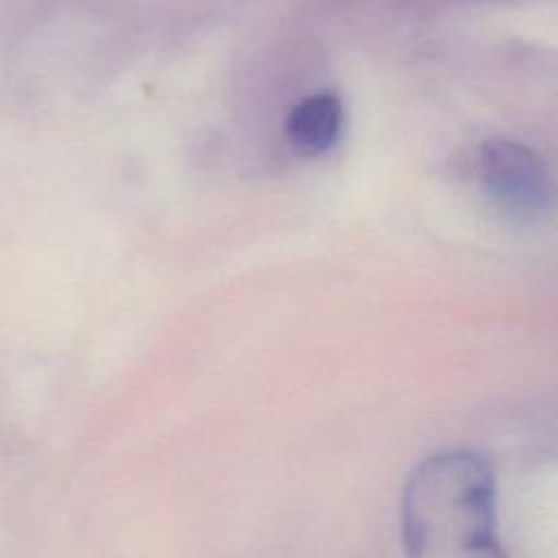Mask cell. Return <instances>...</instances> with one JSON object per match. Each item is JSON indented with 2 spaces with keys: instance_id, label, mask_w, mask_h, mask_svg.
Here are the masks:
<instances>
[{
  "instance_id": "cell-1",
  "label": "cell",
  "mask_w": 558,
  "mask_h": 558,
  "mask_svg": "<svg viewBox=\"0 0 558 558\" xmlns=\"http://www.w3.org/2000/svg\"><path fill=\"white\" fill-rule=\"evenodd\" d=\"M401 527L410 556H501L488 458L471 449L427 456L405 482Z\"/></svg>"
},
{
  "instance_id": "cell-2",
  "label": "cell",
  "mask_w": 558,
  "mask_h": 558,
  "mask_svg": "<svg viewBox=\"0 0 558 558\" xmlns=\"http://www.w3.org/2000/svg\"><path fill=\"white\" fill-rule=\"evenodd\" d=\"M480 185L488 203L517 222H538L554 207V181L530 146L493 137L480 146Z\"/></svg>"
},
{
  "instance_id": "cell-3",
  "label": "cell",
  "mask_w": 558,
  "mask_h": 558,
  "mask_svg": "<svg viewBox=\"0 0 558 558\" xmlns=\"http://www.w3.org/2000/svg\"><path fill=\"white\" fill-rule=\"evenodd\" d=\"M342 124V100L333 92H318L305 96L290 109L286 118V135L296 150L320 155L336 144Z\"/></svg>"
}]
</instances>
